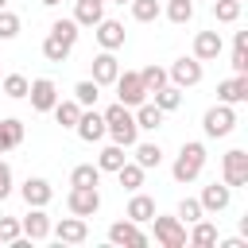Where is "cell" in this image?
Segmentation results:
<instances>
[{"mask_svg": "<svg viewBox=\"0 0 248 248\" xmlns=\"http://www.w3.org/2000/svg\"><path fill=\"white\" fill-rule=\"evenodd\" d=\"M19 194H23V202H27V205H46V202L54 198V190H50V182H46V178H27V182L19 186Z\"/></svg>", "mask_w": 248, "mask_h": 248, "instance_id": "cell-22", "label": "cell"}, {"mask_svg": "<svg viewBox=\"0 0 248 248\" xmlns=\"http://www.w3.org/2000/svg\"><path fill=\"white\" fill-rule=\"evenodd\" d=\"M19 236H23L19 221H16V217H0V244H12V240H19Z\"/></svg>", "mask_w": 248, "mask_h": 248, "instance_id": "cell-41", "label": "cell"}, {"mask_svg": "<svg viewBox=\"0 0 248 248\" xmlns=\"http://www.w3.org/2000/svg\"><path fill=\"white\" fill-rule=\"evenodd\" d=\"M16 35H19V16L8 12V8H0V43H8Z\"/></svg>", "mask_w": 248, "mask_h": 248, "instance_id": "cell-40", "label": "cell"}, {"mask_svg": "<svg viewBox=\"0 0 248 248\" xmlns=\"http://www.w3.org/2000/svg\"><path fill=\"white\" fill-rule=\"evenodd\" d=\"M112 4H128V0H112Z\"/></svg>", "mask_w": 248, "mask_h": 248, "instance_id": "cell-46", "label": "cell"}, {"mask_svg": "<svg viewBox=\"0 0 248 248\" xmlns=\"http://www.w3.org/2000/svg\"><path fill=\"white\" fill-rule=\"evenodd\" d=\"M124 163H128V155H124L120 143H108V147H101V155H97V167H101V170H112V174H116Z\"/></svg>", "mask_w": 248, "mask_h": 248, "instance_id": "cell-25", "label": "cell"}, {"mask_svg": "<svg viewBox=\"0 0 248 248\" xmlns=\"http://www.w3.org/2000/svg\"><path fill=\"white\" fill-rule=\"evenodd\" d=\"M50 35H58L62 43H70V46H74L81 31H78V23H74V16H70V19H54V23H50Z\"/></svg>", "mask_w": 248, "mask_h": 248, "instance_id": "cell-38", "label": "cell"}, {"mask_svg": "<svg viewBox=\"0 0 248 248\" xmlns=\"http://www.w3.org/2000/svg\"><path fill=\"white\" fill-rule=\"evenodd\" d=\"M213 19L217 23H236L240 19V0H213Z\"/></svg>", "mask_w": 248, "mask_h": 248, "instance_id": "cell-36", "label": "cell"}, {"mask_svg": "<svg viewBox=\"0 0 248 248\" xmlns=\"http://www.w3.org/2000/svg\"><path fill=\"white\" fill-rule=\"evenodd\" d=\"M50 112H54V120H58L62 128H74V124H78V116H81V105H78L74 97H70V101H62V97H58Z\"/></svg>", "mask_w": 248, "mask_h": 248, "instance_id": "cell-24", "label": "cell"}, {"mask_svg": "<svg viewBox=\"0 0 248 248\" xmlns=\"http://www.w3.org/2000/svg\"><path fill=\"white\" fill-rule=\"evenodd\" d=\"M19 143H23V120H16V116L0 120V155L12 151V147H19Z\"/></svg>", "mask_w": 248, "mask_h": 248, "instance_id": "cell-23", "label": "cell"}, {"mask_svg": "<svg viewBox=\"0 0 248 248\" xmlns=\"http://www.w3.org/2000/svg\"><path fill=\"white\" fill-rule=\"evenodd\" d=\"M19 229H23V236L35 244V240H46L50 236V217L43 213V205H27V217L19 221Z\"/></svg>", "mask_w": 248, "mask_h": 248, "instance_id": "cell-12", "label": "cell"}, {"mask_svg": "<svg viewBox=\"0 0 248 248\" xmlns=\"http://www.w3.org/2000/svg\"><path fill=\"white\" fill-rule=\"evenodd\" d=\"M128 8H132V19H136V23H155V19L163 16L159 0H128Z\"/></svg>", "mask_w": 248, "mask_h": 248, "instance_id": "cell-27", "label": "cell"}, {"mask_svg": "<svg viewBox=\"0 0 248 248\" xmlns=\"http://www.w3.org/2000/svg\"><path fill=\"white\" fill-rule=\"evenodd\" d=\"M0 8H8V0H0Z\"/></svg>", "mask_w": 248, "mask_h": 248, "instance_id": "cell-47", "label": "cell"}, {"mask_svg": "<svg viewBox=\"0 0 248 248\" xmlns=\"http://www.w3.org/2000/svg\"><path fill=\"white\" fill-rule=\"evenodd\" d=\"M167 81L170 85H178V89H190V85H198L202 81V62L190 54V58H174L170 62V70H167Z\"/></svg>", "mask_w": 248, "mask_h": 248, "instance_id": "cell-8", "label": "cell"}, {"mask_svg": "<svg viewBox=\"0 0 248 248\" xmlns=\"http://www.w3.org/2000/svg\"><path fill=\"white\" fill-rule=\"evenodd\" d=\"M105 136H112V143H120V147H132L136 140H140V128H136V116H132V108L128 105H108L105 112Z\"/></svg>", "mask_w": 248, "mask_h": 248, "instance_id": "cell-1", "label": "cell"}, {"mask_svg": "<svg viewBox=\"0 0 248 248\" xmlns=\"http://www.w3.org/2000/svg\"><path fill=\"white\" fill-rule=\"evenodd\" d=\"M155 105H159V108H163V112H174V108H178V105H182V89H178V85H170V81H167V85H163V89H155Z\"/></svg>", "mask_w": 248, "mask_h": 248, "instance_id": "cell-33", "label": "cell"}, {"mask_svg": "<svg viewBox=\"0 0 248 248\" xmlns=\"http://www.w3.org/2000/svg\"><path fill=\"white\" fill-rule=\"evenodd\" d=\"M112 85H116V97H120V105H128V108H136V105H143V101H147V89H143L140 74H132V70H120Z\"/></svg>", "mask_w": 248, "mask_h": 248, "instance_id": "cell-5", "label": "cell"}, {"mask_svg": "<svg viewBox=\"0 0 248 248\" xmlns=\"http://www.w3.org/2000/svg\"><path fill=\"white\" fill-rule=\"evenodd\" d=\"M116 74H120L116 54H112V50H101V54L93 58V81H97V85H112V81H116Z\"/></svg>", "mask_w": 248, "mask_h": 248, "instance_id": "cell-18", "label": "cell"}, {"mask_svg": "<svg viewBox=\"0 0 248 248\" xmlns=\"http://www.w3.org/2000/svg\"><path fill=\"white\" fill-rule=\"evenodd\" d=\"M140 81H143V89H147V93H155V89H163V85H167V70L151 62V66H143V70H140Z\"/></svg>", "mask_w": 248, "mask_h": 248, "instance_id": "cell-34", "label": "cell"}, {"mask_svg": "<svg viewBox=\"0 0 248 248\" xmlns=\"http://www.w3.org/2000/svg\"><path fill=\"white\" fill-rule=\"evenodd\" d=\"M27 85H31V81H27L23 74H8V78H0V93L12 97V101H23V97H27Z\"/></svg>", "mask_w": 248, "mask_h": 248, "instance_id": "cell-30", "label": "cell"}, {"mask_svg": "<svg viewBox=\"0 0 248 248\" xmlns=\"http://www.w3.org/2000/svg\"><path fill=\"white\" fill-rule=\"evenodd\" d=\"M50 232H54L62 244H85V236H89V225H85V217L70 213V217H62L58 225H50Z\"/></svg>", "mask_w": 248, "mask_h": 248, "instance_id": "cell-11", "label": "cell"}, {"mask_svg": "<svg viewBox=\"0 0 248 248\" xmlns=\"http://www.w3.org/2000/svg\"><path fill=\"white\" fill-rule=\"evenodd\" d=\"M116 178H120L124 190H140V186H143V167H140V163H124V167L116 170Z\"/></svg>", "mask_w": 248, "mask_h": 248, "instance_id": "cell-35", "label": "cell"}, {"mask_svg": "<svg viewBox=\"0 0 248 248\" xmlns=\"http://www.w3.org/2000/svg\"><path fill=\"white\" fill-rule=\"evenodd\" d=\"M198 217H205L202 202H198V198H182V202H178V221H182V225H194Z\"/></svg>", "mask_w": 248, "mask_h": 248, "instance_id": "cell-39", "label": "cell"}, {"mask_svg": "<svg viewBox=\"0 0 248 248\" xmlns=\"http://www.w3.org/2000/svg\"><path fill=\"white\" fill-rule=\"evenodd\" d=\"M74 132H78L85 143L105 140V116H101L97 108H81V116H78V124H74Z\"/></svg>", "mask_w": 248, "mask_h": 248, "instance_id": "cell-13", "label": "cell"}, {"mask_svg": "<svg viewBox=\"0 0 248 248\" xmlns=\"http://www.w3.org/2000/svg\"><path fill=\"white\" fill-rule=\"evenodd\" d=\"M39 4H43V8H54V4H62V0H39Z\"/></svg>", "mask_w": 248, "mask_h": 248, "instance_id": "cell-45", "label": "cell"}, {"mask_svg": "<svg viewBox=\"0 0 248 248\" xmlns=\"http://www.w3.org/2000/svg\"><path fill=\"white\" fill-rule=\"evenodd\" d=\"M132 147H136V163H140L143 170H151V167L163 163V147H159V143H140V140H136Z\"/></svg>", "mask_w": 248, "mask_h": 248, "instance_id": "cell-28", "label": "cell"}, {"mask_svg": "<svg viewBox=\"0 0 248 248\" xmlns=\"http://www.w3.org/2000/svg\"><path fill=\"white\" fill-rule=\"evenodd\" d=\"M232 70L248 74V46H232Z\"/></svg>", "mask_w": 248, "mask_h": 248, "instance_id": "cell-42", "label": "cell"}, {"mask_svg": "<svg viewBox=\"0 0 248 248\" xmlns=\"http://www.w3.org/2000/svg\"><path fill=\"white\" fill-rule=\"evenodd\" d=\"M8 194H12V167L0 159V202H4Z\"/></svg>", "mask_w": 248, "mask_h": 248, "instance_id": "cell-43", "label": "cell"}, {"mask_svg": "<svg viewBox=\"0 0 248 248\" xmlns=\"http://www.w3.org/2000/svg\"><path fill=\"white\" fill-rule=\"evenodd\" d=\"M236 128V112H232V105H213V108H205V116H202V132L209 136V140H221V136H229Z\"/></svg>", "mask_w": 248, "mask_h": 248, "instance_id": "cell-3", "label": "cell"}, {"mask_svg": "<svg viewBox=\"0 0 248 248\" xmlns=\"http://www.w3.org/2000/svg\"><path fill=\"white\" fill-rule=\"evenodd\" d=\"M202 167H205V143L190 140V143H182V147H178L170 174H174V182H194V178L202 174Z\"/></svg>", "mask_w": 248, "mask_h": 248, "instance_id": "cell-2", "label": "cell"}, {"mask_svg": "<svg viewBox=\"0 0 248 248\" xmlns=\"http://www.w3.org/2000/svg\"><path fill=\"white\" fill-rule=\"evenodd\" d=\"M151 225H155V240L163 244V248H186V225L178 221V217H151Z\"/></svg>", "mask_w": 248, "mask_h": 248, "instance_id": "cell-7", "label": "cell"}, {"mask_svg": "<svg viewBox=\"0 0 248 248\" xmlns=\"http://www.w3.org/2000/svg\"><path fill=\"white\" fill-rule=\"evenodd\" d=\"M132 116H136V128H140V132H155V128H163V116H167V112H163L155 101H143V105H136Z\"/></svg>", "mask_w": 248, "mask_h": 248, "instance_id": "cell-19", "label": "cell"}, {"mask_svg": "<svg viewBox=\"0 0 248 248\" xmlns=\"http://www.w3.org/2000/svg\"><path fill=\"white\" fill-rule=\"evenodd\" d=\"M221 46H225V43H221L217 31H198V35H194V58H198V62H213V58L221 54Z\"/></svg>", "mask_w": 248, "mask_h": 248, "instance_id": "cell-17", "label": "cell"}, {"mask_svg": "<svg viewBox=\"0 0 248 248\" xmlns=\"http://www.w3.org/2000/svg\"><path fill=\"white\" fill-rule=\"evenodd\" d=\"M167 19L170 23H190L194 19V0H170L167 4Z\"/></svg>", "mask_w": 248, "mask_h": 248, "instance_id": "cell-37", "label": "cell"}, {"mask_svg": "<svg viewBox=\"0 0 248 248\" xmlns=\"http://www.w3.org/2000/svg\"><path fill=\"white\" fill-rule=\"evenodd\" d=\"M221 182L225 186H248V151L232 147L221 155Z\"/></svg>", "mask_w": 248, "mask_h": 248, "instance_id": "cell-4", "label": "cell"}, {"mask_svg": "<svg viewBox=\"0 0 248 248\" xmlns=\"http://www.w3.org/2000/svg\"><path fill=\"white\" fill-rule=\"evenodd\" d=\"M66 209L78 213V217H93V213L101 209V194H97V186H70V194H66Z\"/></svg>", "mask_w": 248, "mask_h": 248, "instance_id": "cell-6", "label": "cell"}, {"mask_svg": "<svg viewBox=\"0 0 248 248\" xmlns=\"http://www.w3.org/2000/svg\"><path fill=\"white\" fill-rule=\"evenodd\" d=\"M70 50H74V46H70V43H62L58 35H46V39H43V58H46V62H66V58H70Z\"/></svg>", "mask_w": 248, "mask_h": 248, "instance_id": "cell-29", "label": "cell"}, {"mask_svg": "<svg viewBox=\"0 0 248 248\" xmlns=\"http://www.w3.org/2000/svg\"><path fill=\"white\" fill-rule=\"evenodd\" d=\"M93 35H97L101 50H120L124 46V23H116V19H101L93 27Z\"/></svg>", "mask_w": 248, "mask_h": 248, "instance_id": "cell-16", "label": "cell"}, {"mask_svg": "<svg viewBox=\"0 0 248 248\" xmlns=\"http://www.w3.org/2000/svg\"><path fill=\"white\" fill-rule=\"evenodd\" d=\"M108 240L112 244H128V248H147V232L136 225V221H112L108 225Z\"/></svg>", "mask_w": 248, "mask_h": 248, "instance_id": "cell-10", "label": "cell"}, {"mask_svg": "<svg viewBox=\"0 0 248 248\" xmlns=\"http://www.w3.org/2000/svg\"><path fill=\"white\" fill-rule=\"evenodd\" d=\"M124 217H128V221H136V225H143V221H151V217H155V198H147V194H140V190H132V202H128V209H124Z\"/></svg>", "mask_w": 248, "mask_h": 248, "instance_id": "cell-20", "label": "cell"}, {"mask_svg": "<svg viewBox=\"0 0 248 248\" xmlns=\"http://www.w3.org/2000/svg\"><path fill=\"white\" fill-rule=\"evenodd\" d=\"M186 244H194V248H209V244H217V225H209V221H194V232L186 236Z\"/></svg>", "mask_w": 248, "mask_h": 248, "instance_id": "cell-26", "label": "cell"}, {"mask_svg": "<svg viewBox=\"0 0 248 248\" xmlns=\"http://www.w3.org/2000/svg\"><path fill=\"white\" fill-rule=\"evenodd\" d=\"M202 209L205 213H221V209H229V202H232V186H225V182H209L205 190H202Z\"/></svg>", "mask_w": 248, "mask_h": 248, "instance_id": "cell-15", "label": "cell"}, {"mask_svg": "<svg viewBox=\"0 0 248 248\" xmlns=\"http://www.w3.org/2000/svg\"><path fill=\"white\" fill-rule=\"evenodd\" d=\"M27 97H31V108H35V112H50L62 93H58V85H54L50 78H35V81L27 85Z\"/></svg>", "mask_w": 248, "mask_h": 248, "instance_id": "cell-9", "label": "cell"}, {"mask_svg": "<svg viewBox=\"0 0 248 248\" xmlns=\"http://www.w3.org/2000/svg\"><path fill=\"white\" fill-rule=\"evenodd\" d=\"M217 101H221V105H240V101H248V74L225 78V81L217 85Z\"/></svg>", "mask_w": 248, "mask_h": 248, "instance_id": "cell-14", "label": "cell"}, {"mask_svg": "<svg viewBox=\"0 0 248 248\" xmlns=\"http://www.w3.org/2000/svg\"><path fill=\"white\" fill-rule=\"evenodd\" d=\"M221 248H248L240 236H229V240H221Z\"/></svg>", "mask_w": 248, "mask_h": 248, "instance_id": "cell-44", "label": "cell"}, {"mask_svg": "<svg viewBox=\"0 0 248 248\" xmlns=\"http://www.w3.org/2000/svg\"><path fill=\"white\" fill-rule=\"evenodd\" d=\"M101 19H105V0H78V8H74L78 27H97Z\"/></svg>", "mask_w": 248, "mask_h": 248, "instance_id": "cell-21", "label": "cell"}, {"mask_svg": "<svg viewBox=\"0 0 248 248\" xmlns=\"http://www.w3.org/2000/svg\"><path fill=\"white\" fill-rule=\"evenodd\" d=\"M101 182V167L97 163H81L70 170V186H97Z\"/></svg>", "mask_w": 248, "mask_h": 248, "instance_id": "cell-32", "label": "cell"}, {"mask_svg": "<svg viewBox=\"0 0 248 248\" xmlns=\"http://www.w3.org/2000/svg\"><path fill=\"white\" fill-rule=\"evenodd\" d=\"M97 97H101V85H97L93 78H85V81H78V85H74V101H78L81 108H93V105H97Z\"/></svg>", "mask_w": 248, "mask_h": 248, "instance_id": "cell-31", "label": "cell"}]
</instances>
